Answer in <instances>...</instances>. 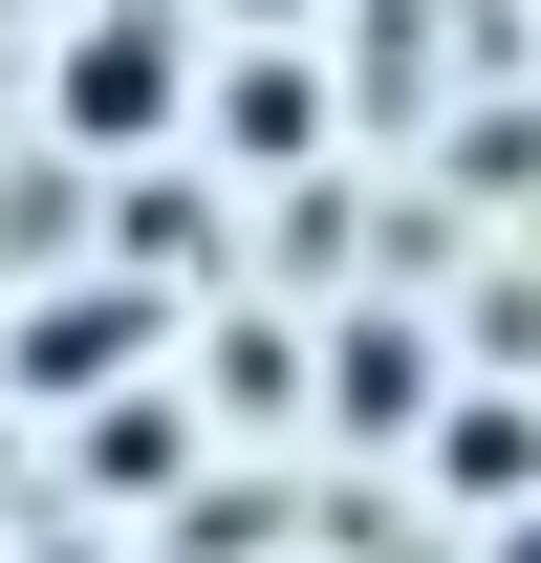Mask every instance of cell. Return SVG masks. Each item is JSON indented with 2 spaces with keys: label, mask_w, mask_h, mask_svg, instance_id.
Listing matches in <instances>:
<instances>
[{
  "label": "cell",
  "mask_w": 541,
  "mask_h": 563,
  "mask_svg": "<svg viewBox=\"0 0 541 563\" xmlns=\"http://www.w3.org/2000/svg\"><path fill=\"white\" fill-rule=\"evenodd\" d=\"M476 563H541V498H498V520H476Z\"/></svg>",
  "instance_id": "3957f363"
},
{
  "label": "cell",
  "mask_w": 541,
  "mask_h": 563,
  "mask_svg": "<svg viewBox=\"0 0 541 563\" xmlns=\"http://www.w3.org/2000/svg\"><path fill=\"white\" fill-rule=\"evenodd\" d=\"M433 477H455L476 520H498V498H541V412H498V390H476V412H433Z\"/></svg>",
  "instance_id": "7a4b0ae2"
},
{
  "label": "cell",
  "mask_w": 541,
  "mask_h": 563,
  "mask_svg": "<svg viewBox=\"0 0 541 563\" xmlns=\"http://www.w3.org/2000/svg\"><path fill=\"white\" fill-rule=\"evenodd\" d=\"M0 22H44V0H0Z\"/></svg>",
  "instance_id": "277c9868"
},
{
  "label": "cell",
  "mask_w": 541,
  "mask_h": 563,
  "mask_svg": "<svg viewBox=\"0 0 541 563\" xmlns=\"http://www.w3.org/2000/svg\"><path fill=\"white\" fill-rule=\"evenodd\" d=\"M66 563H87V542H66Z\"/></svg>",
  "instance_id": "5b68a950"
},
{
  "label": "cell",
  "mask_w": 541,
  "mask_h": 563,
  "mask_svg": "<svg viewBox=\"0 0 541 563\" xmlns=\"http://www.w3.org/2000/svg\"><path fill=\"white\" fill-rule=\"evenodd\" d=\"M44 131L109 174V152H174L196 131V22L174 0H44Z\"/></svg>",
  "instance_id": "6da1fadb"
}]
</instances>
